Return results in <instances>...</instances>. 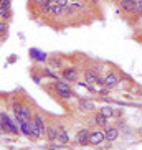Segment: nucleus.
<instances>
[{"label":"nucleus","mask_w":142,"mask_h":150,"mask_svg":"<svg viewBox=\"0 0 142 150\" xmlns=\"http://www.w3.org/2000/svg\"><path fill=\"white\" fill-rule=\"evenodd\" d=\"M104 140H106V135H104L102 130H94V132H91V135H89V144H91V145H101Z\"/></svg>","instance_id":"nucleus-5"},{"label":"nucleus","mask_w":142,"mask_h":150,"mask_svg":"<svg viewBox=\"0 0 142 150\" xmlns=\"http://www.w3.org/2000/svg\"><path fill=\"white\" fill-rule=\"evenodd\" d=\"M98 93H99V94H102V96H106V94L109 93V88H106V86H104V88H102V89H99Z\"/></svg>","instance_id":"nucleus-23"},{"label":"nucleus","mask_w":142,"mask_h":150,"mask_svg":"<svg viewBox=\"0 0 142 150\" xmlns=\"http://www.w3.org/2000/svg\"><path fill=\"white\" fill-rule=\"evenodd\" d=\"M33 2H35V4L38 5V7H40V5L43 4V2H46V0H33Z\"/></svg>","instance_id":"nucleus-25"},{"label":"nucleus","mask_w":142,"mask_h":150,"mask_svg":"<svg viewBox=\"0 0 142 150\" xmlns=\"http://www.w3.org/2000/svg\"><path fill=\"white\" fill-rule=\"evenodd\" d=\"M136 13L141 15L142 13V0H136V10H134Z\"/></svg>","instance_id":"nucleus-22"},{"label":"nucleus","mask_w":142,"mask_h":150,"mask_svg":"<svg viewBox=\"0 0 142 150\" xmlns=\"http://www.w3.org/2000/svg\"><path fill=\"white\" fill-rule=\"evenodd\" d=\"M10 17H12V12H10V8H4V7H0V18L9 20Z\"/></svg>","instance_id":"nucleus-18"},{"label":"nucleus","mask_w":142,"mask_h":150,"mask_svg":"<svg viewBox=\"0 0 142 150\" xmlns=\"http://www.w3.org/2000/svg\"><path fill=\"white\" fill-rule=\"evenodd\" d=\"M119 83H121L119 76L116 74L114 71H109V73L104 76V86H106V88H109V89L116 88V86H117Z\"/></svg>","instance_id":"nucleus-4"},{"label":"nucleus","mask_w":142,"mask_h":150,"mask_svg":"<svg viewBox=\"0 0 142 150\" xmlns=\"http://www.w3.org/2000/svg\"><path fill=\"white\" fill-rule=\"evenodd\" d=\"M51 64L53 66H61V59H51Z\"/></svg>","instance_id":"nucleus-24"},{"label":"nucleus","mask_w":142,"mask_h":150,"mask_svg":"<svg viewBox=\"0 0 142 150\" xmlns=\"http://www.w3.org/2000/svg\"><path fill=\"white\" fill-rule=\"evenodd\" d=\"M68 2H75V0H68Z\"/></svg>","instance_id":"nucleus-27"},{"label":"nucleus","mask_w":142,"mask_h":150,"mask_svg":"<svg viewBox=\"0 0 142 150\" xmlns=\"http://www.w3.org/2000/svg\"><path fill=\"white\" fill-rule=\"evenodd\" d=\"M31 120H33V124L36 125V129L40 130V134L43 135V134L46 132V124H45V119L41 117L40 114H33V119H31Z\"/></svg>","instance_id":"nucleus-8"},{"label":"nucleus","mask_w":142,"mask_h":150,"mask_svg":"<svg viewBox=\"0 0 142 150\" xmlns=\"http://www.w3.org/2000/svg\"><path fill=\"white\" fill-rule=\"evenodd\" d=\"M30 56L33 58V59H36V61H41V63L48 59L46 53H41V51H38V50H35V48H31V50H30Z\"/></svg>","instance_id":"nucleus-11"},{"label":"nucleus","mask_w":142,"mask_h":150,"mask_svg":"<svg viewBox=\"0 0 142 150\" xmlns=\"http://www.w3.org/2000/svg\"><path fill=\"white\" fill-rule=\"evenodd\" d=\"M43 74L48 76V78H53V79H58V74H55L51 69H43Z\"/></svg>","instance_id":"nucleus-20"},{"label":"nucleus","mask_w":142,"mask_h":150,"mask_svg":"<svg viewBox=\"0 0 142 150\" xmlns=\"http://www.w3.org/2000/svg\"><path fill=\"white\" fill-rule=\"evenodd\" d=\"M53 88H55V91H56L58 97H61V99H71V97H73L70 83H66L65 79H56L53 83Z\"/></svg>","instance_id":"nucleus-2"},{"label":"nucleus","mask_w":142,"mask_h":150,"mask_svg":"<svg viewBox=\"0 0 142 150\" xmlns=\"http://www.w3.org/2000/svg\"><path fill=\"white\" fill-rule=\"evenodd\" d=\"M46 139H48V140H56L58 139V127H46Z\"/></svg>","instance_id":"nucleus-15"},{"label":"nucleus","mask_w":142,"mask_h":150,"mask_svg":"<svg viewBox=\"0 0 142 150\" xmlns=\"http://www.w3.org/2000/svg\"><path fill=\"white\" fill-rule=\"evenodd\" d=\"M80 109L81 110H94L96 109V104L93 101H88V99H81L80 101Z\"/></svg>","instance_id":"nucleus-13"},{"label":"nucleus","mask_w":142,"mask_h":150,"mask_svg":"<svg viewBox=\"0 0 142 150\" xmlns=\"http://www.w3.org/2000/svg\"><path fill=\"white\" fill-rule=\"evenodd\" d=\"M94 122H96V125H99V127H106L107 125V117L104 114H101V112H98V114L94 115Z\"/></svg>","instance_id":"nucleus-14"},{"label":"nucleus","mask_w":142,"mask_h":150,"mask_svg":"<svg viewBox=\"0 0 142 150\" xmlns=\"http://www.w3.org/2000/svg\"><path fill=\"white\" fill-rule=\"evenodd\" d=\"M99 78V71L98 69H93V68H89V69L84 71V81L88 84H96Z\"/></svg>","instance_id":"nucleus-6"},{"label":"nucleus","mask_w":142,"mask_h":150,"mask_svg":"<svg viewBox=\"0 0 142 150\" xmlns=\"http://www.w3.org/2000/svg\"><path fill=\"white\" fill-rule=\"evenodd\" d=\"M61 78L66 83H76L80 78V71L76 68H65V69H61Z\"/></svg>","instance_id":"nucleus-3"},{"label":"nucleus","mask_w":142,"mask_h":150,"mask_svg":"<svg viewBox=\"0 0 142 150\" xmlns=\"http://www.w3.org/2000/svg\"><path fill=\"white\" fill-rule=\"evenodd\" d=\"M71 4V7L75 8V12H80V10H84V4H81V2H70Z\"/></svg>","instance_id":"nucleus-19"},{"label":"nucleus","mask_w":142,"mask_h":150,"mask_svg":"<svg viewBox=\"0 0 142 150\" xmlns=\"http://www.w3.org/2000/svg\"><path fill=\"white\" fill-rule=\"evenodd\" d=\"M15 59H17V56H15V54H12V56H10V58H9V61H10V63H13V61H15Z\"/></svg>","instance_id":"nucleus-26"},{"label":"nucleus","mask_w":142,"mask_h":150,"mask_svg":"<svg viewBox=\"0 0 142 150\" xmlns=\"http://www.w3.org/2000/svg\"><path fill=\"white\" fill-rule=\"evenodd\" d=\"M119 7H121V10L131 13V12L136 10V0H119Z\"/></svg>","instance_id":"nucleus-9"},{"label":"nucleus","mask_w":142,"mask_h":150,"mask_svg":"<svg viewBox=\"0 0 142 150\" xmlns=\"http://www.w3.org/2000/svg\"><path fill=\"white\" fill-rule=\"evenodd\" d=\"M61 12H63V7H61V5H58L56 2H53V5H51V8H50V13L48 15H51V17H60V15H61Z\"/></svg>","instance_id":"nucleus-16"},{"label":"nucleus","mask_w":142,"mask_h":150,"mask_svg":"<svg viewBox=\"0 0 142 150\" xmlns=\"http://www.w3.org/2000/svg\"><path fill=\"white\" fill-rule=\"evenodd\" d=\"M0 120H2L4 132L13 134V135H18V134H20V129H18V125H17V120L10 119V115L7 114V112H0Z\"/></svg>","instance_id":"nucleus-1"},{"label":"nucleus","mask_w":142,"mask_h":150,"mask_svg":"<svg viewBox=\"0 0 142 150\" xmlns=\"http://www.w3.org/2000/svg\"><path fill=\"white\" fill-rule=\"evenodd\" d=\"M60 144H68L70 142V135L66 134V130L61 127V125H58V139H56Z\"/></svg>","instance_id":"nucleus-12"},{"label":"nucleus","mask_w":142,"mask_h":150,"mask_svg":"<svg viewBox=\"0 0 142 150\" xmlns=\"http://www.w3.org/2000/svg\"><path fill=\"white\" fill-rule=\"evenodd\" d=\"M89 135H91V132H89L88 129H83V130H80L78 135H76V142H78L80 145H88L89 144Z\"/></svg>","instance_id":"nucleus-7"},{"label":"nucleus","mask_w":142,"mask_h":150,"mask_svg":"<svg viewBox=\"0 0 142 150\" xmlns=\"http://www.w3.org/2000/svg\"><path fill=\"white\" fill-rule=\"evenodd\" d=\"M104 135H106V140L109 142H114L117 137H119V130L116 127H107L106 130H104Z\"/></svg>","instance_id":"nucleus-10"},{"label":"nucleus","mask_w":142,"mask_h":150,"mask_svg":"<svg viewBox=\"0 0 142 150\" xmlns=\"http://www.w3.org/2000/svg\"><path fill=\"white\" fill-rule=\"evenodd\" d=\"M7 31H9V25H7V22H0V38H5L7 36Z\"/></svg>","instance_id":"nucleus-17"},{"label":"nucleus","mask_w":142,"mask_h":150,"mask_svg":"<svg viewBox=\"0 0 142 150\" xmlns=\"http://www.w3.org/2000/svg\"><path fill=\"white\" fill-rule=\"evenodd\" d=\"M0 7H4V8H12V0H0Z\"/></svg>","instance_id":"nucleus-21"}]
</instances>
